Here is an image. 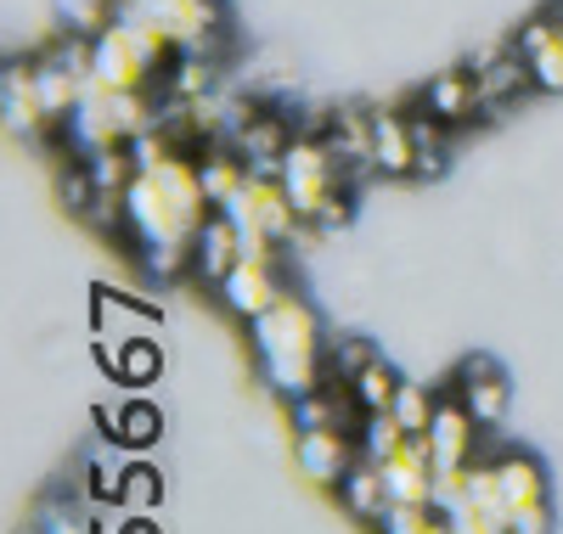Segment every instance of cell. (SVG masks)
<instances>
[{"mask_svg": "<svg viewBox=\"0 0 563 534\" xmlns=\"http://www.w3.org/2000/svg\"><path fill=\"white\" fill-rule=\"evenodd\" d=\"M130 147H135V180L124 191V236L153 276H180L192 270V242L214 214L198 153H186L164 124L135 135Z\"/></svg>", "mask_w": 563, "mask_h": 534, "instance_id": "6da1fadb", "label": "cell"}, {"mask_svg": "<svg viewBox=\"0 0 563 534\" xmlns=\"http://www.w3.org/2000/svg\"><path fill=\"white\" fill-rule=\"evenodd\" d=\"M254 332V355H260V371L265 382L276 388L282 400H305L327 382V344H321V321L316 310L299 299V293H282L260 321H249Z\"/></svg>", "mask_w": 563, "mask_h": 534, "instance_id": "7a4b0ae2", "label": "cell"}, {"mask_svg": "<svg viewBox=\"0 0 563 534\" xmlns=\"http://www.w3.org/2000/svg\"><path fill=\"white\" fill-rule=\"evenodd\" d=\"M225 214L243 236V254H254V259H276L294 236H305V220L276 175H249V186L225 203Z\"/></svg>", "mask_w": 563, "mask_h": 534, "instance_id": "3957f363", "label": "cell"}, {"mask_svg": "<svg viewBox=\"0 0 563 534\" xmlns=\"http://www.w3.org/2000/svg\"><path fill=\"white\" fill-rule=\"evenodd\" d=\"M276 180L288 186V198H294L299 220H305V225H316V220H321V209L333 203L344 186H350V169H344V158L333 153V141H327V135H294V147L282 153Z\"/></svg>", "mask_w": 563, "mask_h": 534, "instance_id": "277c9868", "label": "cell"}, {"mask_svg": "<svg viewBox=\"0 0 563 534\" xmlns=\"http://www.w3.org/2000/svg\"><path fill=\"white\" fill-rule=\"evenodd\" d=\"M158 68H164V57H158L124 18H113L97 40H90V85H102V90L147 96Z\"/></svg>", "mask_w": 563, "mask_h": 534, "instance_id": "5b68a950", "label": "cell"}, {"mask_svg": "<svg viewBox=\"0 0 563 534\" xmlns=\"http://www.w3.org/2000/svg\"><path fill=\"white\" fill-rule=\"evenodd\" d=\"M496 483H501V507H507V534H552V490L536 456L507 450L496 461Z\"/></svg>", "mask_w": 563, "mask_h": 534, "instance_id": "8992f818", "label": "cell"}, {"mask_svg": "<svg viewBox=\"0 0 563 534\" xmlns=\"http://www.w3.org/2000/svg\"><path fill=\"white\" fill-rule=\"evenodd\" d=\"M141 12L158 23V34L175 45V57H220V29L225 12L220 0H135Z\"/></svg>", "mask_w": 563, "mask_h": 534, "instance_id": "52a82bcc", "label": "cell"}, {"mask_svg": "<svg viewBox=\"0 0 563 534\" xmlns=\"http://www.w3.org/2000/svg\"><path fill=\"white\" fill-rule=\"evenodd\" d=\"M220 293V304L238 315V321H260L288 287H282V259H254V254H243L238 265H231V276L214 287Z\"/></svg>", "mask_w": 563, "mask_h": 534, "instance_id": "ba28073f", "label": "cell"}, {"mask_svg": "<svg viewBox=\"0 0 563 534\" xmlns=\"http://www.w3.org/2000/svg\"><path fill=\"white\" fill-rule=\"evenodd\" d=\"M479 422H474V411H467L456 394H445L440 405H434V422H429V456H434V472H451V467H474L479 461Z\"/></svg>", "mask_w": 563, "mask_h": 534, "instance_id": "9c48e42d", "label": "cell"}, {"mask_svg": "<svg viewBox=\"0 0 563 534\" xmlns=\"http://www.w3.org/2000/svg\"><path fill=\"white\" fill-rule=\"evenodd\" d=\"M294 456H299V472H305L310 483H321V490H339L344 472H350L355 456H361V445L350 440V427H305L299 445H294Z\"/></svg>", "mask_w": 563, "mask_h": 534, "instance_id": "30bf717a", "label": "cell"}, {"mask_svg": "<svg viewBox=\"0 0 563 534\" xmlns=\"http://www.w3.org/2000/svg\"><path fill=\"white\" fill-rule=\"evenodd\" d=\"M445 518H451L456 534H507V507H501L496 461H474V467H467V496Z\"/></svg>", "mask_w": 563, "mask_h": 534, "instance_id": "8fae6325", "label": "cell"}, {"mask_svg": "<svg viewBox=\"0 0 563 534\" xmlns=\"http://www.w3.org/2000/svg\"><path fill=\"white\" fill-rule=\"evenodd\" d=\"M512 45H519V57L530 63L536 90L563 96V12H536Z\"/></svg>", "mask_w": 563, "mask_h": 534, "instance_id": "7c38bea8", "label": "cell"}, {"mask_svg": "<svg viewBox=\"0 0 563 534\" xmlns=\"http://www.w3.org/2000/svg\"><path fill=\"white\" fill-rule=\"evenodd\" d=\"M451 394H456L467 411H474V422H479V427H496V422L507 416V405H512V388H507L501 366H496V360H485V355L462 360Z\"/></svg>", "mask_w": 563, "mask_h": 534, "instance_id": "4fadbf2b", "label": "cell"}, {"mask_svg": "<svg viewBox=\"0 0 563 534\" xmlns=\"http://www.w3.org/2000/svg\"><path fill=\"white\" fill-rule=\"evenodd\" d=\"M417 169H422V158H417L411 119L378 108V113H372V175H384V180H411Z\"/></svg>", "mask_w": 563, "mask_h": 534, "instance_id": "5bb4252c", "label": "cell"}, {"mask_svg": "<svg viewBox=\"0 0 563 534\" xmlns=\"http://www.w3.org/2000/svg\"><path fill=\"white\" fill-rule=\"evenodd\" d=\"M422 113H434L445 130L456 124H474L485 113V96H479V74L467 68H445L429 79V90H422Z\"/></svg>", "mask_w": 563, "mask_h": 534, "instance_id": "9a60e30c", "label": "cell"}, {"mask_svg": "<svg viewBox=\"0 0 563 534\" xmlns=\"http://www.w3.org/2000/svg\"><path fill=\"white\" fill-rule=\"evenodd\" d=\"M384 483L395 507H429L434 501V456L429 440H406L389 461H384Z\"/></svg>", "mask_w": 563, "mask_h": 534, "instance_id": "2e32d148", "label": "cell"}, {"mask_svg": "<svg viewBox=\"0 0 563 534\" xmlns=\"http://www.w3.org/2000/svg\"><path fill=\"white\" fill-rule=\"evenodd\" d=\"M294 135H299V130L282 119V113H265V108H260V113L238 130V141H231V147L249 158L254 175H276V169H282V153L294 147Z\"/></svg>", "mask_w": 563, "mask_h": 534, "instance_id": "e0dca14e", "label": "cell"}, {"mask_svg": "<svg viewBox=\"0 0 563 534\" xmlns=\"http://www.w3.org/2000/svg\"><path fill=\"white\" fill-rule=\"evenodd\" d=\"M238 259H243V236H238V225H231V214H225V209H214V214L203 220L198 242H192V270H198L203 281H214V287H220Z\"/></svg>", "mask_w": 563, "mask_h": 534, "instance_id": "ac0fdd59", "label": "cell"}, {"mask_svg": "<svg viewBox=\"0 0 563 534\" xmlns=\"http://www.w3.org/2000/svg\"><path fill=\"white\" fill-rule=\"evenodd\" d=\"M7 135H57L52 113L40 102V85H34V63H7Z\"/></svg>", "mask_w": 563, "mask_h": 534, "instance_id": "d6986e66", "label": "cell"}, {"mask_svg": "<svg viewBox=\"0 0 563 534\" xmlns=\"http://www.w3.org/2000/svg\"><path fill=\"white\" fill-rule=\"evenodd\" d=\"M479 96H485V113H501V108H512L525 90H536V79H530V63L519 57V45L512 52H496V57H485L479 68Z\"/></svg>", "mask_w": 563, "mask_h": 534, "instance_id": "ffe728a7", "label": "cell"}, {"mask_svg": "<svg viewBox=\"0 0 563 534\" xmlns=\"http://www.w3.org/2000/svg\"><path fill=\"white\" fill-rule=\"evenodd\" d=\"M339 501L355 512V518H366V523H384L389 518V483H384V467L378 461H366V456H355V467L344 472V483H339Z\"/></svg>", "mask_w": 563, "mask_h": 534, "instance_id": "44dd1931", "label": "cell"}, {"mask_svg": "<svg viewBox=\"0 0 563 534\" xmlns=\"http://www.w3.org/2000/svg\"><path fill=\"white\" fill-rule=\"evenodd\" d=\"M350 394H355L361 416H372V411H389V405H395V394H400V377H395V366H384V355H378V360H372V366L350 382Z\"/></svg>", "mask_w": 563, "mask_h": 534, "instance_id": "7402d4cb", "label": "cell"}, {"mask_svg": "<svg viewBox=\"0 0 563 534\" xmlns=\"http://www.w3.org/2000/svg\"><path fill=\"white\" fill-rule=\"evenodd\" d=\"M406 440H411V433L395 422V411H372V416H361V440H355V445H361L366 461H378V467H384Z\"/></svg>", "mask_w": 563, "mask_h": 534, "instance_id": "603a6c76", "label": "cell"}, {"mask_svg": "<svg viewBox=\"0 0 563 534\" xmlns=\"http://www.w3.org/2000/svg\"><path fill=\"white\" fill-rule=\"evenodd\" d=\"M108 371L141 388V382H153V377L164 371V349L153 344V337H130V344L113 355V366H108Z\"/></svg>", "mask_w": 563, "mask_h": 534, "instance_id": "cb8c5ba5", "label": "cell"}, {"mask_svg": "<svg viewBox=\"0 0 563 534\" xmlns=\"http://www.w3.org/2000/svg\"><path fill=\"white\" fill-rule=\"evenodd\" d=\"M124 0H57V18L68 23V34H90L97 40L113 18H119Z\"/></svg>", "mask_w": 563, "mask_h": 534, "instance_id": "d4e9b609", "label": "cell"}, {"mask_svg": "<svg viewBox=\"0 0 563 534\" xmlns=\"http://www.w3.org/2000/svg\"><path fill=\"white\" fill-rule=\"evenodd\" d=\"M434 394H429V388H422V382H400V394H395V422L411 433V440H422V433H429V422H434Z\"/></svg>", "mask_w": 563, "mask_h": 534, "instance_id": "484cf974", "label": "cell"}, {"mask_svg": "<svg viewBox=\"0 0 563 534\" xmlns=\"http://www.w3.org/2000/svg\"><path fill=\"white\" fill-rule=\"evenodd\" d=\"M378 534H456V529L434 507H389V518L378 523Z\"/></svg>", "mask_w": 563, "mask_h": 534, "instance_id": "4316f807", "label": "cell"}, {"mask_svg": "<svg viewBox=\"0 0 563 534\" xmlns=\"http://www.w3.org/2000/svg\"><path fill=\"white\" fill-rule=\"evenodd\" d=\"M164 433V416H158V405H147V400H135V405H124V433H119V445H130V450H147L153 440Z\"/></svg>", "mask_w": 563, "mask_h": 534, "instance_id": "83f0119b", "label": "cell"}, {"mask_svg": "<svg viewBox=\"0 0 563 534\" xmlns=\"http://www.w3.org/2000/svg\"><path fill=\"white\" fill-rule=\"evenodd\" d=\"M158 496H164L158 472L135 461V467H130V478H124V496H119V507H124V512H153V507H158Z\"/></svg>", "mask_w": 563, "mask_h": 534, "instance_id": "f1b7e54d", "label": "cell"}, {"mask_svg": "<svg viewBox=\"0 0 563 534\" xmlns=\"http://www.w3.org/2000/svg\"><path fill=\"white\" fill-rule=\"evenodd\" d=\"M124 478H130V467L113 461V450L90 456V490H97V501H119L124 496Z\"/></svg>", "mask_w": 563, "mask_h": 534, "instance_id": "f546056e", "label": "cell"}, {"mask_svg": "<svg viewBox=\"0 0 563 534\" xmlns=\"http://www.w3.org/2000/svg\"><path fill=\"white\" fill-rule=\"evenodd\" d=\"M372 360H378V349H372L366 337H339V344H333V371H339L344 382H355Z\"/></svg>", "mask_w": 563, "mask_h": 534, "instance_id": "4dcf8cb0", "label": "cell"}, {"mask_svg": "<svg viewBox=\"0 0 563 534\" xmlns=\"http://www.w3.org/2000/svg\"><path fill=\"white\" fill-rule=\"evenodd\" d=\"M45 534H90V523L85 518H74V512H63V507H52L45 512V523H40Z\"/></svg>", "mask_w": 563, "mask_h": 534, "instance_id": "1f68e13d", "label": "cell"}, {"mask_svg": "<svg viewBox=\"0 0 563 534\" xmlns=\"http://www.w3.org/2000/svg\"><path fill=\"white\" fill-rule=\"evenodd\" d=\"M90 534H130V518L119 512V501H108L97 518H90Z\"/></svg>", "mask_w": 563, "mask_h": 534, "instance_id": "d6a6232c", "label": "cell"}, {"mask_svg": "<svg viewBox=\"0 0 563 534\" xmlns=\"http://www.w3.org/2000/svg\"><path fill=\"white\" fill-rule=\"evenodd\" d=\"M97 427L108 433V440H119V433H124V405H102L97 411Z\"/></svg>", "mask_w": 563, "mask_h": 534, "instance_id": "836d02e7", "label": "cell"}, {"mask_svg": "<svg viewBox=\"0 0 563 534\" xmlns=\"http://www.w3.org/2000/svg\"><path fill=\"white\" fill-rule=\"evenodd\" d=\"M130 534H158L153 523H130Z\"/></svg>", "mask_w": 563, "mask_h": 534, "instance_id": "e575fe53", "label": "cell"}]
</instances>
